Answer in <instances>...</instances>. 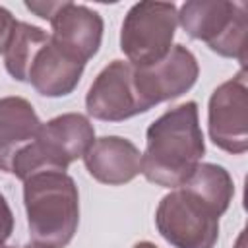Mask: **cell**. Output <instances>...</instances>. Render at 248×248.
<instances>
[{"label": "cell", "mask_w": 248, "mask_h": 248, "mask_svg": "<svg viewBox=\"0 0 248 248\" xmlns=\"http://www.w3.org/2000/svg\"><path fill=\"white\" fill-rule=\"evenodd\" d=\"M203 153L205 141L198 105L186 101L149 124L141 155V174L151 184L174 190L190 178Z\"/></svg>", "instance_id": "1"}, {"label": "cell", "mask_w": 248, "mask_h": 248, "mask_svg": "<svg viewBox=\"0 0 248 248\" xmlns=\"http://www.w3.org/2000/svg\"><path fill=\"white\" fill-rule=\"evenodd\" d=\"M23 203L33 242L64 248L79 223V194L74 178L62 170H43L23 180Z\"/></svg>", "instance_id": "2"}, {"label": "cell", "mask_w": 248, "mask_h": 248, "mask_svg": "<svg viewBox=\"0 0 248 248\" xmlns=\"http://www.w3.org/2000/svg\"><path fill=\"white\" fill-rule=\"evenodd\" d=\"M95 141V128L87 116L66 112L41 124L35 140L17 153L12 174L21 182L43 170H62L83 157Z\"/></svg>", "instance_id": "3"}, {"label": "cell", "mask_w": 248, "mask_h": 248, "mask_svg": "<svg viewBox=\"0 0 248 248\" xmlns=\"http://www.w3.org/2000/svg\"><path fill=\"white\" fill-rule=\"evenodd\" d=\"M178 23L213 52L246 64L248 6L229 0H190L180 6Z\"/></svg>", "instance_id": "4"}, {"label": "cell", "mask_w": 248, "mask_h": 248, "mask_svg": "<svg viewBox=\"0 0 248 248\" xmlns=\"http://www.w3.org/2000/svg\"><path fill=\"white\" fill-rule=\"evenodd\" d=\"M176 25L178 12L172 2H138L122 21L120 50L132 66L157 64L172 48Z\"/></svg>", "instance_id": "5"}, {"label": "cell", "mask_w": 248, "mask_h": 248, "mask_svg": "<svg viewBox=\"0 0 248 248\" xmlns=\"http://www.w3.org/2000/svg\"><path fill=\"white\" fill-rule=\"evenodd\" d=\"M219 217L209 203L180 186L159 202L155 225L174 248H213L219 238Z\"/></svg>", "instance_id": "6"}, {"label": "cell", "mask_w": 248, "mask_h": 248, "mask_svg": "<svg viewBox=\"0 0 248 248\" xmlns=\"http://www.w3.org/2000/svg\"><path fill=\"white\" fill-rule=\"evenodd\" d=\"M207 128L211 141L232 155L248 149V83L246 68L223 81L209 97Z\"/></svg>", "instance_id": "7"}, {"label": "cell", "mask_w": 248, "mask_h": 248, "mask_svg": "<svg viewBox=\"0 0 248 248\" xmlns=\"http://www.w3.org/2000/svg\"><path fill=\"white\" fill-rule=\"evenodd\" d=\"M198 74L200 66L196 56L182 45H174L157 64L143 68L134 66V85L141 110L147 112L151 107L190 91Z\"/></svg>", "instance_id": "8"}, {"label": "cell", "mask_w": 248, "mask_h": 248, "mask_svg": "<svg viewBox=\"0 0 248 248\" xmlns=\"http://www.w3.org/2000/svg\"><path fill=\"white\" fill-rule=\"evenodd\" d=\"M87 112L105 122H122L141 114V105L134 85V66L124 60H112L105 66L85 95Z\"/></svg>", "instance_id": "9"}, {"label": "cell", "mask_w": 248, "mask_h": 248, "mask_svg": "<svg viewBox=\"0 0 248 248\" xmlns=\"http://www.w3.org/2000/svg\"><path fill=\"white\" fill-rule=\"evenodd\" d=\"M50 43L66 54L83 64L97 54L103 41V17L95 10L62 0L60 8L50 19Z\"/></svg>", "instance_id": "10"}, {"label": "cell", "mask_w": 248, "mask_h": 248, "mask_svg": "<svg viewBox=\"0 0 248 248\" xmlns=\"http://www.w3.org/2000/svg\"><path fill=\"white\" fill-rule=\"evenodd\" d=\"M87 172L101 184L120 186L141 172V153L126 138L105 136L93 141L83 155Z\"/></svg>", "instance_id": "11"}, {"label": "cell", "mask_w": 248, "mask_h": 248, "mask_svg": "<svg viewBox=\"0 0 248 248\" xmlns=\"http://www.w3.org/2000/svg\"><path fill=\"white\" fill-rule=\"evenodd\" d=\"M83 68V62L60 50L48 39L31 64L27 83H31L43 97H66L78 87Z\"/></svg>", "instance_id": "12"}, {"label": "cell", "mask_w": 248, "mask_h": 248, "mask_svg": "<svg viewBox=\"0 0 248 248\" xmlns=\"http://www.w3.org/2000/svg\"><path fill=\"white\" fill-rule=\"evenodd\" d=\"M41 120L33 105L23 97L0 99V170L12 172L14 159L37 136Z\"/></svg>", "instance_id": "13"}, {"label": "cell", "mask_w": 248, "mask_h": 248, "mask_svg": "<svg viewBox=\"0 0 248 248\" xmlns=\"http://www.w3.org/2000/svg\"><path fill=\"white\" fill-rule=\"evenodd\" d=\"M48 39L50 35H46L45 29L25 21H16L8 46L4 50V64L8 74L17 81H27L31 64L37 52L48 43Z\"/></svg>", "instance_id": "14"}, {"label": "cell", "mask_w": 248, "mask_h": 248, "mask_svg": "<svg viewBox=\"0 0 248 248\" xmlns=\"http://www.w3.org/2000/svg\"><path fill=\"white\" fill-rule=\"evenodd\" d=\"M182 188L202 198L219 215H223L229 209L231 200L234 196V184L231 174L215 163H200L196 170L190 174V178L182 184Z\"/></svg>", "instance_id": "15"}, {"label": "cell", "mask_w": 248, "mask_h": 248, "mask_svg": "<svg viewBox=\"0 0 248 248\" xmlns=\"http://www.w3.org/2000/svg\"><path fill=\"white\" fill-rule=\"evenodd\" d=\"M60 4H62L60 0L58 2H54V0H27L25 2V8L29 12H33L35 16H39L41 19L50 21L52 16L56 14V10L60 8Z\"/></svg>", "instance_id": "16"}, {"label": "cell", "mask_w": 248, "mask_h": 248, "mask_svg": "<svg viewBox=\"0 0 248 248\" xmlns=\"http://www.w3.org/2000/svg\"><path fill=\"white\" fill-rule=\"evenodd\" d=\"M14 231V213L6 202V198L0 194V244H4Z\"/></svg>", "instance_id": "17"}, {"label": "cell", "mask_w": 248, "mask_h": 248, "mask_svg": "<svg viewBox=\"0 0 248 248\" xmlns=\"http://www.w3.org/2000/svg\"><path fill=\"white\" fill-rule=\"evenodd\" d=\"M14 25H16V19H14L12 12L6 10L4 6H0V52L6 50L12 31H14Z\"/></svg>", "instance_id": "18"}, {"label": "cell", "mask_w": 248, "mask_h": 248, "mask_svg": "<svg viewBox=\"0 0 248 248\" xmlns=\"http://www.w3.org/2000/svg\"><path fill=\"white\" fill-rule=\"evenodd\" d=\"M134 248H159V246H155V244L149 242V240H141V242H136Z\"/></svg>", "instance_id": "19"}, {"label": "cell", "mask_w": 248, "mask_h": 248, "mask_svg": "<svg viewBox=\"0 0 248 248\" xmlns=\"http://www.w3.org/2000/svg\"><path fill=\"white\" fill-rule=\"evenodd\" d=\"M234 248H244V232H240V234H238V238H236V244H234Z\"/></svg>", "instance_id": "20"}, {"label": "cell", "mask_w": 248, "mask_h": 248, "mask_svg": "<svg viewBox=\"0 0 248 248\" xmlns=\"http://www.w3.org/2000/svg\"><path fill=\"white\" fill-rule=\"evenodd\" d=\"M23 248H50V246H45V244H37V242H31V244H25Z\"/></svg>", "instance_id": "21"}, {"label": "cell", "mask_w": 248, "mask_h": 248, "mask_svg": "<svg viewBox=\"0 0 248 248\" xmlns=\"http://www.w3.org/2000/svg\"><path fill=\"white\" fill-rule=\"evenodd\" d=\"M0 248H10V246H4V244H0Z\"/></svg>", "instance_id": "22"}]
</instances>
